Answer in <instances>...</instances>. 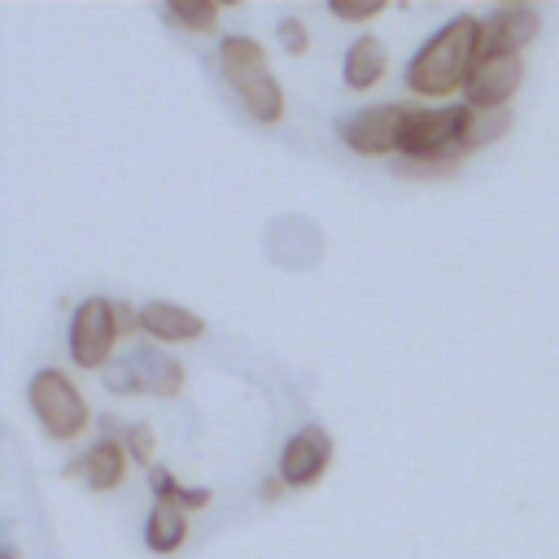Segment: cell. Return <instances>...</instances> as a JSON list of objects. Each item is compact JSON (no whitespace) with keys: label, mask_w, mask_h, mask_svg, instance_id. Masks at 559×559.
I'll return each instance as SVG.
<instances>
[{"label":"cell","mask_w":559,"mask_h":559,"mask_svg":"<svg viewBox=\"0 0 559 559\" xmlns=\"http://www.w3.org/2000/svg\"><path fill=\"white\" fill-rule=\"evenodd\" d=\"M275 35H280V48H284L288 57H306V48H310V31H306V22H301L297 13L280 17V22H275Z\"/></svg>","instance_id":"cell-20"},{"label":"cell","mask_w":559,"mask_h":559,"mask_svg":"<svg viewBox=\"0 0 559 559\" xmlns=\"http://www.w3.org/2000/svg\"><path fill=\"white\" fill-rule=\"evenodd\" d=\"M542 31V13L533 4H502L480 17V57H520Z\"/></svg>","instance_id":"cell-9"},{"label":"cell","mask_w":559,"mask_h":559,"mask_svg":"<svg viewBox=\"0 0 559 559\" xmlns=\"http://www.w3.org/2000/svg\"><path fill=\"white\" fill-rule=\"evenodd\" d=\"M218 70L253 122L275 127L284 118V87L271 74L266 48L253 35H223L218 39Z\"/></svg>","instance_id":"cell-2"},{"label":"cell","mask_w":559,"mask_h":559,"mask_svg":"<svg viewBox=\"0 0 559 559\" xmlns=\"http://www.w3.org/2000/svg\"><path fill=\"white\" fill-rule=\"evenodd\" d=\"M328 13L336 22H371V17L384 13V4H328Z\"/></svg>","instance_id":"cell-21"},{"label":"cell","mask_w":559,"mask_h":559,"mask_svg":"<svg viewBox=\"0 0 559 559\" xmlns=\"http://www.w3.org/2000/svg\"><path fill=\"white\" fill-rule=\"evenodd\" d=\"M0 559H17V546H13V542H4V550H0Z\"/></svg>","instance_id":"cell-23"},{"label":"cell","mask_w":559,"mask_h":559,"mask_svg":"<svg viewBox=\"0 0 559 559\" xmlns=\"http://www.w3.org/2000/svg\"><path fill=\"white\" fill-rule=\"evenodd\" d=\"M183 362L153 345V341H140L131 349H122L109 367H105V389L109 393H122V397H179L183 393Z\"/></svg>","instance_id":"cell-3"},{"label":"cell","mask_w":559,"mask_h":559,"mask_svg":"<svg viewBox=\"0 0 559 559\" xmlns=\"http://www.w3.org/2000/svg\"><path fill=\"white\" fill-rule=\"evenodd\" d=\"M406 109L411 105H397V100H384V105H362L354 114H341L332 127H336V140L358 153V157H397L402 148V127H406Z\"/></svg>","instance_id":"cell-7"},{"label":"cell","mask_w":559,"mask_h":559,"mask_svg":"<svg viewBox=\"0 0 559 559\" xmlns=\"http://www.w3.org/2000/svg\"><path fill=\"white\" fill-rule=\"evenodd\" d=\"M328 467H332V437H328V428L301 424V428L284 441L275 472H280V480H284L288 489H310V485H319V480L328 476Z\"/></svg>","instance_id":"cell-8"},{"label":"cell","mask_w":559,"mask_h":559,"mask_svg":"<svg viewBox=\"0 0 559 559\" xmlns=\"http://www.w3.org/2000/svg\"><path fill=\"white\" fill-rule=\"evenodd\" d=\"M122 341V319H118V301L109 297H83L70 314V332H66V345H70V362L83 367V371H105L114 358H118V345Z\"/></svg>","instance_id":"cell-5"},{"label":"cell","mask_w":559,"mask_h":559,"mask_svg":"<svg viewBox=\"0 0 559 559\" xmlns=\"http://www.w3.org/2000/svg\"><path fill=\"white\" fill-rule=\"evenodd\" d=\"M140 332L153 345H183V341L205 336V319L179 301H144L140 306Z\"/></svg>","instance_id":"cell-12"},{"label":"cell","mask_w":559,"mask_h":559,"mask_svg":"<svg viewBox=\"0 0 559 559\" xmlns=\"http://www.w3.org/2000/svg\"><path fill=\"white\" fill-rule=\"evenodd\" d=\"M480 61V17L459 13L441 22L406 61V87L424 100H445L454 92H467V79Z\"/></svg>","instance_id":"cell-1"},{"label":"cell","mask_w":559,"mask_h":559,"mask_svg":"<svg viewBox=\"0 0 559 559\" xmlns=\"http://www.w3.org/2000/svg\"><path fill=\"white\" fill-rule=\"evenodd\" d=\"M148 489H153V498L175 502V507H179V511H188V515H192V511H205V507H210V498H214L205 485H183V480H179L170 467H162V463H153V467H148Z\"/></svg>","instance_id":"cell-15"},{"label":"cell","mask_w":559,"mask_h":559,"mask_svg":"<svg viewBox=\"0 0 559 559\" xmlns=\"http://www.w3.org/2000/svg\"><path fill=\"white\" fill-rule=\"evenodd\" d=\"M389 74V48L380 44V35H358L345 57H341V79L349 92H371L380 79Z\"/></svg>","instance_id":"cell-13"},{"label":"cell","mask_w":559,"mask_h":559,"mask_svg":"<svg viewBox=\"0 0 559 559\" xmlns=\"http://www.w3.org/2000/svg\"><path fill=\"white\" fill-rule=\"evenodd\" d=\"M467 122H472V105H411L397 157H441V153L472 157L463 148Z\"/></svg>","instance_id":"cell-6"},{"label":"cell","mask_w":559,"mask_h":559,"mask_svg":"<svg viewBox=\"0 0 559 559\" xmlns=\"http://www.w3.org/2000/svg\"><path fill=\"white\" fill-rule=\"evenodd\" d=\"M122 445H127V454L135 459V463H144V467H153V454H157V432L144 424V419H127L122 424V437H118Z\"/></svg>","instance_id":"cell-19"},{"label":"cell","mask_w":559,"mask_h":559,"mask_svg":"<svg viewBox=\"0 0 559 559\" xmlns=\"http://www.w3.org/2000/svg\"><path fill=\"white\" fill-rule=\"evenodd\" d=\"M162 17L170 22V26H183V31H197V35H205L214 22H218V4H166L162 9Z\"/></svg>","instance_id":"cell-18"},{"label":"cell","mask_w":559,"mask_h":559,"mask_svg":"<svg viewBox=\"0 0 559 559\" xmlns=\"http://www.w3.org/2000/svg\"><path fill=\"white\" fill-rule=\"evenodd\" d=\"M467 157L463 153H441V157H393V170L402 179H445V175H459Z\"/></svg>","instance_id":"cell-17"},{"label":"cell","mask_w":559,"mask_h":559,"mask_svg":"<svg viewBox=\"0 0 559 559\" xmlns=\"http://www.w3.org/2000/svg\"><path fill=\"white\" fill-rule=\"evenodd\" d=\"M183 542H188V511H179L175 502L153 498L148 520H144V546L153 555H175Z\"/></svg>","instance_id":"cell-14"},{"label":"cell","mask_w":559,"mask_h":559,"mask_svg":"<svg viewBox=\"0 0 559 559\" xmlns=\"http://www.w3.org/2000/svg\"><path fill=\"white\" fill-rule=\"evenodd\" d=\"M26 402H31L35 419H39V428H44L52 441H74V437H83L87 424H92L87 397H83L79 384H74L66 371H57V367H39V371L31 376Z\"/></svg>","instance_id":"cell-4"},{"label":"cell","mask_w":559,"mask_h":559,"mask_svg":"<svg viewBox=\"0 0 559 559\" xmlns=\"http://www.w3.org/2000/svg\"><path fill=\"white\" fill-rule=\"evenodd\" d=\"M127 463H131V454H127V445L118 437H96L74 463H66V476H79L87 489L109 493V489H118L127 480Z\"/></svg>","instance_id":"cell-11"},{"label":"cell","mask_w":559,"mask_h":559,"mask_svg":"<svg viewBox=\"0 0 559 559\" xmlns=\"http://www.w3.org/2000/svg\"><path fill=\"white\" fill-rule=\"evenodd\" d=\"M284 489H288V485H284V480H280V472H275V476H266V480H262V498H266V502H271V498H280V493H284Z\"/></svg>","instance_id":"cell-22"},{"label":"cell","mask_w":559,"mask_h":559,"mask_svg":"<svg viewBox=\"0 0 559 559\" xmlns=\"http://www.w3.org/2000/svg\"><path fill=\"white\" fill-rule=\"evenodd\" d=\"M507 131H511V109H472L463 148L476 153V148H485V144H498Z\"/></svg>","instance_id":"cell-16"},{"label":"cell","mask_w":559,"mask_h":559,"mask_svg":"<svg viewBox=\"0 0 559 559\" xmlns=\"http://www.w3.org/2000/svg\"><path fill=\"white\" fill-rule=\"evenodd\" d=\"M520 83H524V57H480L472 79H467L463 105H472V109H511Z\"/></svg>","instance_id":"cell-10"}]
</instances>
